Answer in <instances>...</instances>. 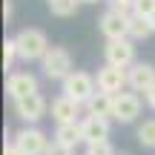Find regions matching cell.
<instances>
[{
  "label": "cell",
  "instance_id": "obj_8",
  "mask_svg": "<svg viewBox=\"0 0 155 155\" xmlns=\"http://www.w3.org/2000/svg\"><path fill=\"white\" fill-rule=\"evenodd\" d=\"M46 109H49V104H46V98L40 92L29 95V98H23V101H15V115L20 118L26 127H35V124L46 115Z\"/></svg>",
  "mask_w": 155,
  "mask_h": 155
},
{
  "label": "cell",
  "instance_id": "obj_26",
  "mask_svg": "<svg viewBox=\"0 0 155 155\" xmlns=\"http://www.w3.org/2000/svg\"><path fill=\"white\" fill-rule=\"evenodd\" d=\"M3 20L6 23L12 20V0H6V3H3Z\"/></svg>",
  "mask_w": 155,
  "mask_h": 155
},
{
  "label": "cell",
  "instance_id": "obj_14",
  "mask_svg": "<svg viewBox=\"0 0 155 155\" xmlns=\"http://www.w3.org/2000/svg\"><path fill=\"white\" fill-rule=\"evenodd\" d=\"M112 104H115V95H106V92L98 89V92L83 104V109H86V115H92V118H106V121H109L112 118Z\"/></svg>",
  "mask_w": 155,
  "mask_h": 155
},
{
  "label": "cell",
  "instance_id": "obj_9",
  "mask_svg": "<svg viewBox=\"0 0 155 155\" xmlns=\"http://www.w3.org/2000/svg\"><path fill=\"white\" fill-rule=\"evenodd\" d=\"M138 115H141V95L138 92H121V95H115V104H112V121L132 124Z\"/></svg>",
  "mask_w": 155,
  "mask_h": 155
},
{
  "label": "cell",
  "instance_id": "obj_19",
  "mask_svg": "<svg viewBox=\"0 0 155 155\" xmlns=\"http://www.w3.org/2000/svg\"><path fill=\"white\" fill-rule=\"evenodd\" d=\"M132 15L144 17V20H152L155 17V0H135L132 3Z\"/></svg>",
  "mask_w": 155,
  "mask_h": 155
},
{
  "label": "cell",
  "instance_id": "obj_18",
  "mask_svg": "<svg viewBox=\"0 0 155 155\" xmlns=\"http://www.w3.org/2000/svg\"><path fill=\"white\" fill-rule=\"evenodd\" d=\"M138 144L147 147V150H155V118H150L138 127Z\"/></svg>",
  "mask_w": 155,
  "mask_h": 155
},
{
  "label": "cell",
  "instance_id": "obj_2",
  "mask_svg": "<svg viewBox=\"0 0 155 155\" xmlns=\"http://www.w3.org/2000/svg\"><path fill=\"white\" fill-rule=\"evenodd\" d=\"M40 69H43V75L49 78V81H61L63 83L69 75L75 72L69 49H63V46H52V49L46 52V58L40 61Z\"/></svg>",
  "mask_w": 155,
  "mask_h": 155
},
{
  "label": "cell",
  "instance_id": "obj_25",
  "mask_svg": "<svg viewBox=\"0 0 155 155\" xmlns=\"http://www.w3.org/2000/svg\"><path fill=\"white\" fill-rule=\"evenodd\" d=\"M3 155H20V150L15 147V141H6V147H3Z\"/></svg>",
  "mask_w": 155,
  "mask_h": 155
},
{
  "label": "cell",
  "instance_id": "obj_21",
  "mask_svg": "<svg viewBox=\"0 0 155 155\" xmlns=\"http://www.w3.org/2000/svg\"><path fill=\"white\" fill-rule=\"evenodd\" d=\"M86 155H118V152H115V147H112L109 141H104V144H92V147H86Z\"/></svg>",
  "mask_w": 155,
  "mask_h": 155
},
{
  "label": "cell",
  "instance_id": "obj_20",
  "mask_svg": "<svg viewBox=\"0 0 155 155\" xmlns=\"http://www.w3.org/2000/svg\"><path fill=\"white\" fill-rule=\"evenodd\" d=\"M15 61H20V58H17V43H15V38H9L3 43V69H12Z\"/></svg>",
  "mask_w": 155,
  "mask_h": 155
},
{
  "label": "cell",
  "instance_id": "obj_3",
  "mask_svg": "<svg viewBox=\"0 0 155 155\" xmlns=\"http://www.w3.org/2000/svg\"><path fill=\"white\" fill-rule=\"evenodd\" d=\"M12 141H15V147L20 150V155H46L49 150V135L43 132V129L38 127H23L17 129L15 135H12Z\"/></svg>",
  "mask_w": 155,
  "mask_h": 155
},
{
  "label": "cell",
  "instance_id": "obj_27",
  "mask_svg": "<svg viewBox=\"0 0 155 155\" xmlns=\"http://www.w3.org/2000/svg\"><path fill=\"white\" fill-rule=\"evenodd\" d=\"M81 3H98V0H81Z\"/></svg>",
  "mask_w": 155,
  "mask_h": 155
},
{
  "label": "cell",
  "instance_id": "obj_4",
  "mask_svg": "<svg viewBox=\"0 0 155 155\" xmlns=\"http://www.w3.org/2000/svg\"><path fill=\"white\" fill-rule=\"evenodd\" d=\"M95 92H98V81H95V75H89V72L75 69V72L63 81V95L78 101V104H86Z\"/></svg>",
  "mask_w": 155,
  "mask_h": 155
},
{
  "label": "cell",
  "instance_id": "obj_7",
  "mask_svg": "<svg viewBox=\"0 0 155 155\" xmlns=\"http://www.w3.org/2000/svg\"><path fill=\"white\" fill-rule=\"evenodd\" d=\"M129 17H132V15H124V12L106 9L104 15H101V20H98L104 38H106V40H124V38H129Z\"/></svg>",
  "mask_w": 155,
  "mask_h": 155
},
{
  "label": "cell",
  "instance_id": "obj_16",
  "mask_svg": "<svg viewBox=\"0 0 155 155\" xmlns=\"http://www.w3.org/2000/svg\"><path fill=\"white\" fill-rule=\"evenodd\" d=\"M150 35H155L150 20H144V17H135V15L129 17V40H147Z\"/></svg>",
  "mask_w": 155,
  "mask_h": 155
},
{
  "label": "cell",
  "instance_id": "obj_5",
  "mask_svg": "<svg viewBox=\"0 0 155 155\" xmlns=\"http://www.w3.org/2000/svg\"><path fill=\"white\" fill-rule=\"evenodd\" d=\"M104 61L109 63V66H118V69H129L132 63H138V61H135L132 40H129V38H124V40H106Z\"/></svg>",
  "mask_w": 155,
  "mask_h": 155
},
{
  "label": "cell",
  "instance_id": "obj_22",
  "mask_svg": "<svg viewBox=\"0 0 155 155\" xmlns=\"http://www.w3.org/2000/svg\"><path fill=\"white\" fill-rule=\"evenodd\" d=\"M112 12H124V15H132V3L135 0H106Z\"/></svg>",
  "mask_w": 155,
  "mask_h": 155
},
{
  "label": "cell",
  "instance_id": "obj_12",
  "mask_svg": "<svg viewBox=\"0 0 155 155\" xmlns=\"http://www.w3.org/2000/svg\"><path fill=\"white\" fill-rule=\"evenodd\" d=\"M52 118H55V124H78V115H81L83 104H78V101L66 98V95H58L55 101H52Z\"/></svg>",
  "mask_w": 155,
  "mask_h": 155
},
{
  "label": "cell",
  "instance_id": "obj_28",
  "mask_svg": "<svg viewBox=\"0 0 155 155\" xmlns=\"http://www.w3.org/2000/svg\"><path fill=\"white\" fill-rule=\"evenodd\" d=\"M150 23H152V32H155V17H152V20H150Z\"/></svg>",
  "mask_w": 155,
  "mask_h": 155
},
{
  "label": "cell",
  "instance_id": "obj_11",
  "mask_svg": "<svg viewBox=\"0 0 155 155\" xmlns=\"http://www.w3.org/2000/svg\"><path fill=\"white\" fill-rule=\"evenodd\" d=\"M81 132H83V144H86V147L104 144V141H109V121H106V118L86 115L81 121Z\"/></svg>",
  "mask_w": 155,
  "mask_h": 155
},
{
  "label": "cell",
  "instance_id": "obj_23",
  "mask_svg": "<svg viewBox=\"0 0 155 155\" xmlns=\"http://www.w3.org/2000/svg\"><path fill=\"white\" fill-rule=\"evenodd\" d=\"M46 155H75L69 147H63V144H58V141H52L49 144V150H46Z\"/></svg>",
  "mask_w": 155,
  "mask_h": 155
},
{
  "label": "cell",
  "instance_id": "obj_10",
  "mask_svg": "<svg viewBox=\"0 0 155 155\" xmlns=\"http://www.w3.org/2000/svg\"><path fill=\"white\" fill-rule=\"evenodd\" d=\"M38 78L32 72H9L6 78V95H9L12 101H23L29 98V95H38Z\"/></svg>",
  "mask_w": 155,
  "mask_h": 155
},
{
  "label": "cell",
  "instance_id": "obj_1",
  "mask_svg": "<svg viewBox=\"0 0 155 155\" xmlns=\"http://www.w3.org/2000/svg\"><path fill=\"white\" fill-rule=\"evenodd\" d=\"M15 43H17V58H20L23 63H32V61H43L46 52L52 49L49 46V38H46V32H40V29H20V32L15 35Z\"/></svg>",
  "mask_w": 155,
  "mask_h": 155
},
{
  "label": "cell",
  "instance_id": "obj_24",
  "mask_svg": "<svg viewBox=\"0 0 155 155\" xmlns=\"http://www.w3.org/2000/svg\"><path fill=\"white\" fill-rule=\"evenodd\" d=\"M144 101H147V106H150V109H155V83L144 92Z\"/></svg>",
  "mask_w": 155,
  "mask_h": 155
},
{
  "label": "cell",
  "instance_id": "obj_6",
  "mask_svg": "<svg viewBox=\"0 0 155 155\" xmlns=\"http://www.w3.org/2000/svg\"><path fill=\"white\" fill-rule=\"evenodd\" d=\"M95 81H98V89H101V92H106V95H121L124 89L129 86V75H127V69L109 66V63H104V66L98 69Z\"/></svg>",
  "mask_w": 155,
  "mask_h": 155
},
{
  "label": "cell",
  "instance_id": "obj_17",
  "mask_svg": "<svg viewBox=\"0 0 155 155\" xmlns=\"http://www.w3.org/2000/svg\"><path fill=\"white\" fill-rule=\"evenodd\" d=\"M78 3L81 0H49V12L55 17H72L78 12Z\"/></svg>",
  "mask_w": 155,
  "mask_h": 155
},
{
  "label": "cell",
  "instance_id": "obj_15",
  "mask_svg": "<svg viewBox=\"0 0 155 155\" xmlns=\"http://www.w3.org/2000/svg\"><path fill=\"white\" fill-rule=\"evenodd\" d=\"M55 141L63 147H69V150H75L78 144H83V132H81V121L78 124H58L55 129Z\"/></svg>",
  "mask_w": 155,
  "mask_h": 155
},
{
  "label": "cell",
  "instance_id": "obj_13",
  "mask_svg": "<svg viewBox=\"0 0 155 155\" xmlns=\"http://www.w3.org/2000/svg\"><path fill=\"white\" fill-rule=\"evenodd\" d=\"M127 75H129V89H132V92H147L155 83V66L152 63H144V61L132 63V66L127 69Z\"/></svg>",
  "mask_w": 155,
  "mask_h": 155
}]
</instances>
